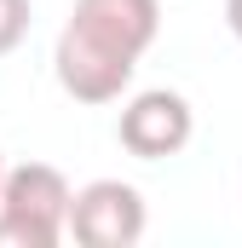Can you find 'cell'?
I'll list each match as a JSON object with an SVG mask.
<instances>
[{
  "label": "cell",
  "instance_id": "6",
  "mask_svg": "<svg viewBox=\"0 0 242 248\" xmlns=\"http://www.w3.org/2000/svg\"><path fill=\"white\" fill-rule=\"evenodd\" d=\"M225 23H231V35L242 41V0H225Z\"/></svg>",
  "mask_w": 242,
  "mask_h": 248
},
{
  "label": "cell",
  "instance_id": "2",
  "mask_svg": "<svg viewBox=\"0 0 242 248\" xmlns=\"http://www.w3.org/2000/svg\"><path fill=\"white\" fill-rule=\"evenodd\" d=\"M69 202L75 190L52 162L6 168L0 185V248H58L69 237Z\"/></svg>",
  "mask_w": 242,
  "mask_h": 248
},
{
  "label": "cell",
  "instance_id": "3",
  "mask_svg": "<svg viewBox=\"0 0 242 248\" xmlns=\"http://www.w3.org/2000/svg\"><path fill=\"white\" fill-rule=\"evenodd\" d=\"M190 133H196V110H190V98L173 93V87L133 93V98L121 104V122H116L121 150L138 156V162H167V156H179L184 144H190Z\"/></svg>",
  "mask_w": 242,
  "mask_h": 248
},
{
  "label": "cell",
  "instance_id": "4",
  "mask_svg": "<svg viewBox=\"0 0 242 248\" xmlns=\"http://www.w3.org/2000/svg\"><path fill=\"white\" fill-rule=\"evenodd\" d=\"M144 225H150V208L138 185L127 179H92L69 202V237L81 248H133L144 237Z\"/></svg>",
  "mask_w": 242,
  "mask_h": 248
},
{
  "label": "cell",
  "instance_id": "1",
  "mask_svg": "<svg viewBox=\"0 0 242 248\" xmlns=\"http://www.w3.org/2000/svg\"><path fill=\"white\" fill-rule=\"evenodd\" d=\"M162 35V0H75L58 35V87L75 104H116Z\"/></svg>",
  "mask_w": 242,
  "mask_h": 248
},
{
  "label": "cell",
  "instance_id": "7",
  "mask_svg": "<svg viewBox=\"0 0 242 248\" xmlns=\"http://www.w3.org/2000/svg\"><path fill=\"white\" fill-rule=\"evenodd\" d=\"M0 185H6V162H0Z\"/></svg>",
  "mask_w": 242,
  "mask_h": 248
},
{
  "label": "cell",
  "instance_id": "5",
  "mask_svg": "<svg viewBox=\"0 0 242 248\" xmlns=\"http://www.w3.org/2000/svg\"><path fill=\"white\" fill-rule=\"evenodd\" d=\"M29 17H35V6H29V0H0V58L23 46V35H29Z\"/></svg>",
  "mask_w": 242,
  "mask_h": 248
}]
</instances>
